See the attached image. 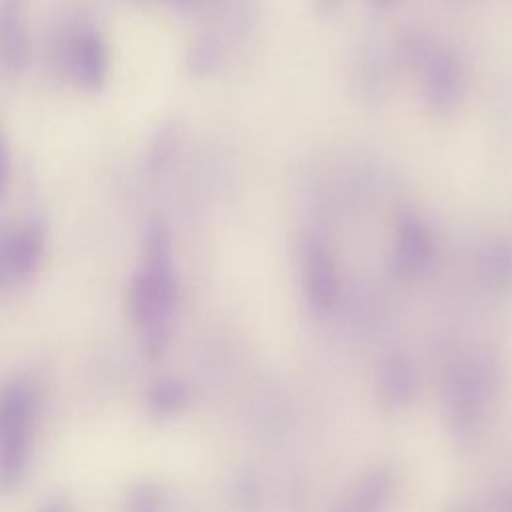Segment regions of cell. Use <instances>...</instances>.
Instances as JSON below:
<instances>
[{"label":"cell","mask_w":512,"mask_h":512,"mask_svg":"<svg viewBox=\"0 0 512 512\" xmlns=\"http://www.w3.org/2000/svg\"><path fill=\"white\" fill-rule=\"evenodd\" d=\"M146 270L162 290V294L176 302L178 284L172 262V242L170 232L160 220H152L146 228Z\"/></svg>","instance_id":"8992f818"},{"label":"cell","mask_w":512,"mask_h":512,"mask_svg":"<svg viewBox=\"0 0 512 512\" xmlns=\"http://www.w3.org/2000/svg\"><path fill=\"white\" fill-rule=\"evenodd\" d=\"M424 92L438 112L454 110L466 94V64L452 48H432L422 56Z\"/></svg>","instance_id":"7a4b0ae2"},{"label":"cell","mask_w":512,"mask_h":512,"mask_svg":"<svg viewBox=\"0 0 512 512\" xmlns=\"http://www.w3.org/2000/svg\"><path fill=\"white\" fill-rule=\"evenodd\" d=\"M174 4H180V6H192L196 0H172Z\"/></svg>","instance_id":"ac0fdd59"},{"label":"cell","mask_w":512,"mask_h":512,"mask_svg":"<svg viewBox=\"0 0 512 512\" xmlns=\"http://www.w3.org/2000/svg\"><path fill=\"white\" fill-rule=\"evenodd\" d=\"M220 58H222V50L218 42L214 38H202L190 54V68L196 74H208L218 66Z\"/></svg>","instance_id":"8fae6325"},{"label":"cell","mask_w":512,"mask_h":512,"mask_svg":"<svg viewBox=\"0 0 512 512\" xmlns=\"http://www.w3.org/2000/svg\"><path fill=\"white\" fill-rule=\"evenodd\" d=\"M148 402L158 414L180 412L188 402V388L176 378H158L148 390Z\"/></svg>","instance_id":"30bf717a"},{"label":"cell","mask_w":512,"mask_h":512,"mask_svg":"<svg viewBox=\"0 0 512 512\" xmlns=\"http://www.w3.org/2000/svg\"><path fill=\"white\" fill-rule=\"evenodd\" d=\"M384 490H386V478L382 474H372L360 490L358 506H374L376 494H384Z\"/></svg>","instance_id":"5bb4252c"},{"label":"cell","mask_w":512,"mask_h":512,"mask_svg":"<svg viewBox=\"0 0 512 512\" xmlns=\"http://www.w3.org/2000/svg\"><path fill=\"white\" fill-rule=\"evenodd\" d=\"M432 256V240L422 226V222L414 216H404L398 228V240H396V268L402 274H418L422 272Z\"/></svg>","instance_id":"ba28073f"},{"label":"cell","mask_w":512,"mask_h":512,"mask_svg":"<svg viewBox=\"0 0 512 512\" xmlns=\"http://www.w3.org/2000/svg\"><path fill=\"white\" fill-rule=\"evenodd\" d=\"M492 280L500 288L512 286V246L500 244L492 252V264H490Z\"/></svg>","instance_id":"7c38bea8"},{"label":"cell","mask_w":512,"mask_h":512,"mask_svg":"<svg viewBox=\"0 0 512 512\" xmlns=\"http://www.w3.org/2000/svg\"><path fill=\"white\" fill-rule=\"evenodd\" d=\"M344 0H314V8L320 12V14H332L334 10L340 8Z\"/></svg>","instance_id":"2e32d148"},{"label":"cell","mask_w":512,"mask_h":512,"mask_svg":"<svg viewBox=\"0 0 512 512\" xmlns=\"http://www.w3.org/2000/svg\"><path fill=\"white\" fill-rule=\"evenodd\" d=\"M44 250H46V232L40 222H28L18 230H12V242H10L12 278L20 282L30 280L42 264Z\"/></svg>","instance_id":"52a82bcc"},{"label":"cell","mask_w":512,"mask_h":512,"mask_svg":"<svg viewBox=\"0 0 512 512\" xmlns=\"http://www.w3.org/2000/svg\"><path fill=\"white\" fill-rule=\"evenodd\" d=\"M414 382V370L406 358H388L380 370V396L388 406L400 408L410 402Z\"/></svg>","instance_id":"9c48e42d"},{"label":"cell","mask_w":512,"mask_h":512,"mask_svg":"<svg viewBox=\"0 0 512 512\" xmlns=\"http://www.w3.org/2000/svg\"><path fill=\"white\" fill-rule=\"evenodd\" d=\"M396 2H398V0H368L370 8H374L376 12H386V10L394 8Z\"/></svg>","instance_id":"e0dca14e"},{"label":"cell","mask_w":512,"mask_h":512,"mask_svg":"<svg viewBox=\"0 0 512 512\" xmlns=\"http://www.w3.org/2000/svg\"><path fill=\"white\" fill-rule=\"evenodd\" d=\"M26 6L28 0H0V64L8 72L24 70L30 60Z\"/></svg>","instance_id":"3957f363"},{"label":"cell","mask_w":512,"mask_h":512,"mask_svg":"<svg viewBox=\"0 0 512 512\" xmlns=\"http://www.w3.org/2000/svg\"><path fill=\"white\" fill-rule=\"evenodd\" d=\"M304 294L316 316H326L338 296V278L330 254L320 244H310L304 252Z\"/></svg>","instance_id":"277c9868"},{"label":"cell","mask_w":512,"mask_h":512,"mask_svg":"<svg viewBox=\"0 0 512 512\" xmlns=\"http://www.w3.org/2000/svg\"><path fill=\"white\" fill-rule=\"evenodd\" d=\"M34 398L22 382L8 384L0 394V488L16 490L28 470Z\"/></svg>","instance_id":"6da1fadb"},{"label":"cell","mask_w":512,"mask_h":512,"mask_svg":"<svg viewBox=\"0 0 512 512\" xmlns=\"http://www.w3.org/2000/svg\"><path fill=\"white\" fill-rule=\"evenodd\" d=\"M8 182H10V154H8L4 138L0 136V202L6 196Z\"/></svg>","instance_id":"9a60e30c"},{"label":"cell","mask_w":512,"mask_h":512,"mask_svg":"<svg viewBox=\"0 0 512 512\" xmlns=\"http://www.w3.org/2000/svg\"><path fill=\"white\" fill-rule=\"evenodd\" d=\"M68 68L78 84L96 90L108 74V50L98 32L82 30L74 34L66 48Z\"/></svg>","instance_id":"5b68a950"},{"label":"cell","mask_w":512,"mask_h":512,"mask_svg":"<svg viewBox=\"0 0 512 512\" xmlns=\"http://www.w3.org/2000/svg\"><path fill=\"white\" fill-rule=\"evenodd\" d=\"M10 242H12V230L0 228V286H6L12 282V266H10Z\"/></svg>","instance_id":"4fadbf2b"}]
</instances>
